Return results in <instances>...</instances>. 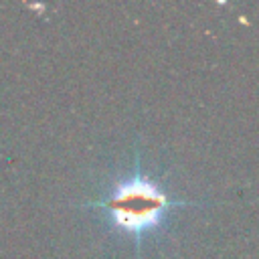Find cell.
Returning <instances> with one entry per match:
<instances>
[{
	"label": "cell",
	"mask_w": 259,
	"mask_h": 259,
	"mask_svg": "<svg viewBox=\"0 0 259 259\" xmlns=\"http://www.w3.org/2000/svg\"><path fill=\"white\" fill-rule=\"evenodd\" d=\"M182 204L168 196L160 182L152 180L142 172L140 160L136 158L134 170L117 180L107 196L87 202L85 206L103 210L115 229L134 237L136 247H140L144 235H150L164 221L172 206Z\"/></svg>",
	"instance_id": "obj_1"
}]
</instances>
